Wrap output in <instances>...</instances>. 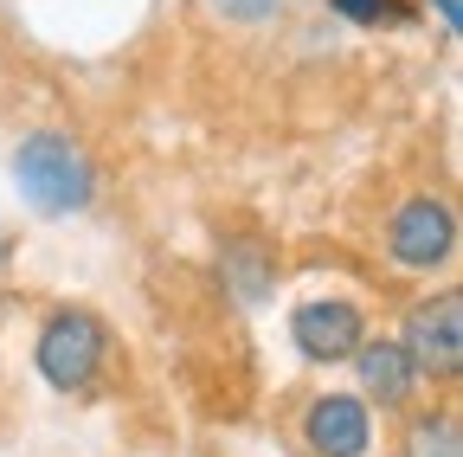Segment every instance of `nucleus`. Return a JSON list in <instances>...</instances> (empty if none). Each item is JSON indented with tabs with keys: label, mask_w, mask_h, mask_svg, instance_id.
<instances>
[{
	"label": "nucleus",
	"mask_w": 463,
	"mask_h": 457,
	"mask_svg": "<svg viewBox=\"0 0 463 457\" xmlns=\"http://www.w3.org/2000/svg\"><path fill=\"white\" fill-rule=\"evenodd\" d=\"M14 181H20V194H26L33 213L71 219V213H84L97 200V161L65 129H33L14 148Z\"/></svg>",
	"instance_id": "1"
},
{
	"label": "nucleus",
	"mask_w": 463,
	"mask_h": 457,
	"mask_svg": "<svg viewBox=\"0 0 463 457\" xmlns=\"http://www.w3.org/2000/svg\"><path fill=\"white\" fill-rule=\"evenodd\" d=\"M33 355H39V374L58 393H84L103 374V361H109V328L90 309H58V316H45Z\"/></svg>",
	"instance_id": "2"
},
{
	"label": "nucleus",
	"mask_w": 463,
	"mask_h": 457,
	"mask_svg": "<svg viewBox=\"0 0 463 457\" xmlns=\"http://www.w3.org/2000/svg\"><path fill=\"white\" fill-rule=\"evenodd\" d=\"M399 341H405V355H412L419 380H457L463 374V297L438 290V297L412 303Z\"/></svg>",
	"instance_id": "3"
},
{
	"label": "nucleus",
	"mask_w": 463,
	"mask_h": 457,
	"mask_svg": "<svg viewBox=\"0 0 463 457\" xmlns=\"http://www.w3.org/2000/svg\"><path fill=\"white\" fill-rule=\"evenodd\" d=\"M386 252L405 271H438L457 252V213L438 194H412L392 219H386Z\"/></svg>",
	"instance_id": "4"
},
{
	"label": "nucleus",
	"mask_w": 463,
	"mask_h": 457,
	"mask_svg": "<svg viewBox=\"0 0 463 457\" xmlns=\"http://www.w3.org/2000/svg\"><path fill=\"white\" fill-rule=\"evenodd\" d=\"M361 335H367V316L347 303V297H309L297 303V316H289V341L303 348V361H347L361 348Z\"/></svg>",
	"instance_id": "5"
},
{
	"label": "nucleus",
	"mask_w": 463,
	"mask_h": 457,
	"mask_svg": "<svg viewBox=\"0 0 463 457\" xmlns=\"http://www.w3.org/2000/svg\"><path fill=\"white\" fill-rule=\"evenodd\" d=\"M303 444H309L316 457H367V444H373L367 399H354V393H322L316 406L303 413Z\"/></svg>",
	"instance_id": "6"
},
{
	"label": "nucleus",
	"mask_w": 463,
	"mask_h": 457,
	"mask_svg": "<svg viewBox=\"0 0 463 457\" xmlns=\"http://www.w3.org/2000/svg\"><path fill=\"white\" fill-rule=\"evenodd\" d=\"M361 374V393L373 399V406H412V393H419V367L412 355H405V341L399 335H361V348L347 355Z\"/></svg>",
	"instance_id": "7"
},
{
	"label": "nucleus",
	"mask_w": 463,
	"mask_h": 457,
	"mask_svg": "<svg viewBox=\"0 0 463 457\" xmlns=\"http://www.w3.org/2000/svg\"><path fill=\"white\" fill-rule=\"evenodd\" d=\"M219 271H225L232 290H239V303H264L270 283H277V258H270L258 239H232V245L219 252Z\"/></svg>",
	"instance_id": "8"
},
{
	"label": "nucleus",
	"mask_w": 463,
	"mask_h": 457,
	"mask_svg": "<svg viewBox=\"0 0 463 457\" xmlns=\"http://www.w3.org/2000/svg\"><path fill=\"white\" fill-rule=\"evenodd\" d=\"M405 457H463L457 419L450 413H419L412 432H405Z\"/></svg>",
	"instance_id": "9"
},
{
	"label": "nucleus",
	"mask_w": 463,
	"mask_h": 457,
	"mask_svg": "<svg viewBox=\"0 0 463 457\" xmlns=\"http://www.w3.org/2000/svg\"><path fill=\"white\" fill-rule=\"evenodd\" d=\"M328 14L347 20V26L380 33V26H405V20H412V0H328Z\"/></svg>",
	"instance_id": "10"
},
{
	"label": "nucleus",
	"mask_w": 463,
	"mask_h": 457,
	"mask_svg": "<svg viewBox=\"0 0 463 457\" xmlns=\"http://www.w3.org/2000/svg\"><path fill=\"white\" fill-rule=\"evenodd\" d=\"M206 7L219 20H232V26H270L283 14V0H206Z\"/></svg>",
	"instance_id": "11"
},
{
	"label": "nucleus",
	"mask_w": 463,
	"mask_h": 457,
	"mask_svg": "<svg viewBox=\"0 0 463 457\" xmlns=\"http://www.w3.org/2000/svg\"><path fill=\"white\" fill-rule=\"evenodd\" d=\"M425 14H438V33H444V39L463 33V0H425Z\"/></svg>",
	"instance_id": "12"
}]
</instances>
